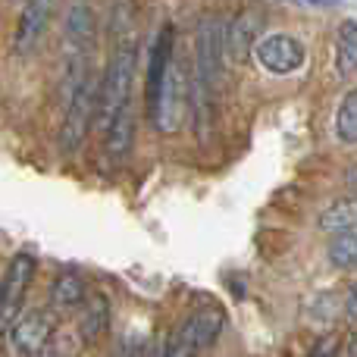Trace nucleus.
<instances>
[{"label": "nucleus", "instance_id": "obj_1", "mask_svg": "<svg viewBox=\"0 0 357 357\" xmlns=\"http://www.w3.org/2000/svg\"><path fill=\"white\" fill-rule=\"evenodd\" d=\"M135 69H138V44L123 41L113 47L110 60L100 75V116L98 126L107 129L126 107H132V85H135Z\"/></svg>", "mask_w": 357, "mask_h": 357}, {"label": "nucleus", "instance_id": "obj_2", "mask_svg": "<svg viewBox=\"0 0 357 357\" xmlns=\"http://www.w3.org/2000/svg\"><path fill=\"white\" fill-rule=\"evenodd\" d=\"M100 116V82L98 75L85 73V79L75 88H69V104L63 113L60 132H56V148L63 157H73L85 144L94 119Z\"/></svg>", "mask_w": 357, "mask_h": 357}, {"label": "nucleus", "instance_id": "obj_3", "mask_svg": "<svg viewBox=\"0 0 357 357\" xmlns=\"http://www.w3.org/2000/svg\"><path fill=\"white\" fill-rule=\"evenodd\" d=\"M188 113H191V73L176 56L160 85V94L148 104V119L160 135H173V132H178V126L185 123Z\"/></svg>", "mask_w": 357, "mask_h": 357}, {"label": "nucleus", "instance_id": "obj_4", "mask_svg": "<svg viewBox=\"0 0 357 357\" xmlns=\"http://www.w3.org/2000/svg\"><path fill=\"white\" fill-rule=\"evenodd\" d=\"M56 335V314L54 307H35V310H25L13 329L6 333L10 339L13 351L19 357H44L47 354V345L54 342Z\"/></svg>", "mask_w": 357, "mask_h": 357}, {"label": "nucleus", "instance_id": "obj_5", "mask_svg": "<svg viewBox=\"0 0 357 357\" xmlns=\"http://www.w3.org/2000/svg\"><path fill=\"white\" fill-rule=\"evenodd\" d=\"M35 270H38V260L31 254L19 251L13 254V260L6 264V273H3V295H0V326H3V335L13 329V323L25 314L22 310V301L31 289V279H35Z\"/></svg>", "mask_w": 357, "mask_h": 357}, {"label": "nucleus", "instance_id": "obj_6", "mask_svg": "<svg viewBox=\"0 0 357 357\" xmlns=\"http://www.w3.org/2000/svg\"><path fill=\"white\" fill-rule=\"evenodd\" d=\"M254 56L270 75H291L307 63V44L291 31H270L260 38Z\"/></svg>", "mask_w": 357, "mask_h": 357}, {"label": "nucleus", "instance_id": "obj_7", "mask_svg": "<svg viewBox=\"0 0 357 357\" xmlns=\"http://www.w3.org/2000/svg\"><path fill=\"white\" fill-rule=\"evenodd\" d=\"M56 10H60V0H25L22 13H19V25H16V38H13V47L16 54H35L41 47L44 35H47L50 22H54Z\"/></svg>", "mask_w": 357, "mask_h": 357}, {"label": "nucleus", "instance_id": "obj_8", "mask_svg": "<svg viewBox=\"0 0 357 357\" xmlns=\"http://www.w3.org/2000/svg\"><path fill=\"white\" fill-rule=\"evenodd\" d=\"M94 38H98V13L88 3H73L63 22V50L66 56H73L69 66H82L91 50Z\"/></svg>", "mask_w": 357, "mask_h": 357}, {"label": "nucleus", "instance_id": "obj_9", "mask_svg": "<svg viewBox=\"0 0 357 357\" xmlns=\"http://www.w3.org/2000/svg\"><path fill=\"white\" fill-rule=\"evenodd\" d=\"M222 326H226V310L222 307H197V310H191L182 320V326L176 329V339L185 342L195 354H201L220 339Z\"/></svg>", "mask_w": 357, "mask_h": 357}, {"label": "nucleus", "instance_id": "obj_10", "mask_svg": "<svg viewBox=\"0 0 357 357\" xmlns=\"http://www.w3.org/2000/svg\"><path fill=\"white\" fill-rule=\"evenodd\" d=\"M173 60H176V31H173V25H163V29L154 35V44H151V54H148L144 104H151V100L160 94V85H163V79H167Z\"/></svg>", "mask_w": 357, "mask_h": 357}, {"label": "nucleus", "instance_id": "obj_11", "mask_svg": "<svg viewBox=\"0 0 357 357\" xmlns=\"http://www.w3.org/2000/svg\"><path fill=\"white\" fill-rule=\"evenodd\" d=\"M264 13L257 10H241L235 19H229V54L235 63L248 60V54H254L264 38Z\"/></svg>", "mask_w": 357, "mask_h": 357}, {"label": "nucleus", "instance_id": "obj_12", "mask_svg": "<svg viewBox=\"0 0 357 357\" xmlns=\"http://www.w3.org/2000/svg\"><path fill=\"white\" fill-rule=\"evenodd\" d=\"M85 301H88L85 279L73 270H63L50 285V307L60 310V314H73V310H82Z\"/></svg>", "mask_w": 357, "mask_h": 357}, {"label": "nucleus", "instance_id": "obj_13", "mask_svg": "<svg viewBox=\"0 0 357 357\" xmlns=\"http://www.w3.org/2000/svg\"><path fill=\"white\" fill-rule=\"evenodd\" d=\"M138 3L135 0H104V38L116 47V44L129 41V29L135 22Z\"/></svg>", "mask_w": 357, "mask_h": 357}, {"label": "nucleus", "instance_id": "obj_14", "mask_svg": "<svg viewBox=\"0 0 357 357\" xmlns=\"http://www.w3.org/2000/svg\"><path fill=\"white\" fill-rule=\"evenodd\" d=\"M107 326H110V301L107 295H88V301L79 310V335L91 345V342L104 339Z\"/></svg>", "mask_w": 357, "mask_h": 357}, {"label": "nucleus", "instance_id": "obj_15", "mask_svg": "<svg viewBox=\"0 0 357 357\" xmlns=\"http://www.w3.org/2000/svg\"><path fill=\"white\" fill-rule=\"evenodd\" d=\"M104 138H107L104 142L107 154H110L113 160H123V157L132 151V142H135V110L126 107V110L104 129Z\"/></svg>", "mask_w": 357, "mask_h": 357}, {"label": "nucleus", "instance_id": "obj_16", "mask_svg": "<svg viewBox=\"0 0 357 357\" xmlns=\"http://www.w3.org/2000/svg\"><path fill=\"white\" fill-rule=\"evenodd\" d=\"M320 229L323 232H348V229H357V197H335L333 204H326L320 213Z\"/></svg>", "mask_w": 357, "mask_h": 357}, {"label": "nucleus", "instance_id": "obj_17", "mask_svg": "<svg viewBox=\"0 0 357 357\" xmlns=\"http://www.w3.org/2000/svg\"><path fill=\"white\" fill-rule=\"evenodd\" d=\"M335 69L342 79L357 75V22H342L335 29Z\"/></svg>", "mask_w": 357, "mask_h": 357}, {"label": "nucleus", "instance_id": "obj_18", "mask_svg": "<svg viewBox=\"0 0 357 357\" xmlns=\"http://www.w3.org/2000/svg\"><path fill=\"white\" fill-rule=\"evenodd\" d=\"M335 135L345 144H357V88H351V91L339 100V110H335Z\"/></svg>", "mask_w": 357, "mask_h": 357}, {"label": "nucleus", "instance_id": "obj_19", "mask_svg": "<svg viewBox=\"0 0 357 357\" xmlns=\"http://www.w3.org/2000/svg\"><path fill=\"white\" fill-rule=\"evenodd\" d=\"M326 254H329V260H333V266H339V270H354L357 266V229L333 235Z\"/></svg>", "mask_w": 357, "mask_h": 357}, {"label": "nucleus", "instance_id": "obj_20", "mask_svg": "<svg viewBox=\"0 0 357 357\" xmlns=\"http://www.w3.org/2000/svg\"><path fill=\"white\" fill-rule=\"evenodd\" d=\"M345 354V339H339V335H320V339L314 342V348H310L307 357H339Z\"/></svg>", "mask_w": 357, "mask_h": 357}, {"label": "nucleus", "instance_id": "obj_21", "mask_svg": "<svg viewBox=\"0 0 357 357\" xmlns=\"http://www.w3.org/2000/svg\"><path fill=\"white\" fill-rule=\"evenodd\" d=\"M110 357H144V345L138 335H126V339H119L116 345H113Z\"/></svg>", "mask_w": 357, "mask_h": 357}, {"label": "nucleus", "instance_id": "obj_22", "mask_svg": "<svg viewBox=\"0 0 357 357\" xmlns=\"http://www.w3.org/2000/svg\"><path fill=\"white\" fill-rule=\"evenodd\" d=\"M163 357H195V351L173 335V339H169V345H167V351H163Z\"/></svg>", "mask_w": 357, "mask_h": 357}, {"label": "nucleus", "instance_id": "obj_23", "mask_svg": "<svg viewBox=\"0 0 357 357\" xmlns=\"http://www.w3.org/2000/svg\"><path fill=\"white\" fill-rule=\"evenodd\" d=\"M345 314L357 323V282L348 285V295H345Z\"/></svg>", "mask_w": 357, "mask_h": 357}, {"label": "nucleus", "instance_id": "obj_24", "mask_svg": "<svg viewBox=\"0 0 357 357\" xmlns=\"http://www.w3.org/2000/svg\"><path fill=\"white\" fill-rule=\"evenodd\" d=\"M345 357H357V329H351L345 339Z\"/></svg>", "mask_w": 357, "mask_h": 357}, {"label": "nucleus", "instance_id": "obj_25", "mask_svg": "<svg viewBox=\"0 0 357 357\" xmlns=\"http://www.w3.org/2000/svg\"><path fill=\"white\" fill-rule=\"evenodd\" d=\"M44 357H60V354H44Z\"/></svg>", "mask_w": 357, "mask_h": 357}, {"label": "nucleus", "instance_id": "obj_26", "mask_svg": "<svg viewBox=\"0 0 357 357\" xmlns=\"http://www.w3.org/2000/svg\"><path fill=\"white\" fill-rule=\"evenodd\" d=\"M6 3H16V0H6Z\"/></svg>", "mask_w": 357, "mask_h": 357}]
</instances>
